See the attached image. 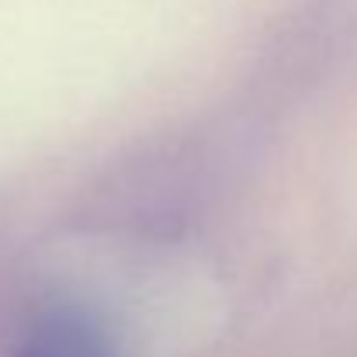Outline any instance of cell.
Masks as SVG:
<instances>
[{
	"label": "cell",
	"mask_w": 357,
	"mask_h": 357,
	"mask_svg": "<svg viewBox=\"0 0 357 357\" xmlns=\"http://www.w3.org/2000/svg\"><path fill=\"white\" fill-rule=\"evenodd\" d=\"M10 357H115L108 330L84 309H52L21 337Z\"/></svg>",
	"instance_id": "cell-1"
}]
</instances>
